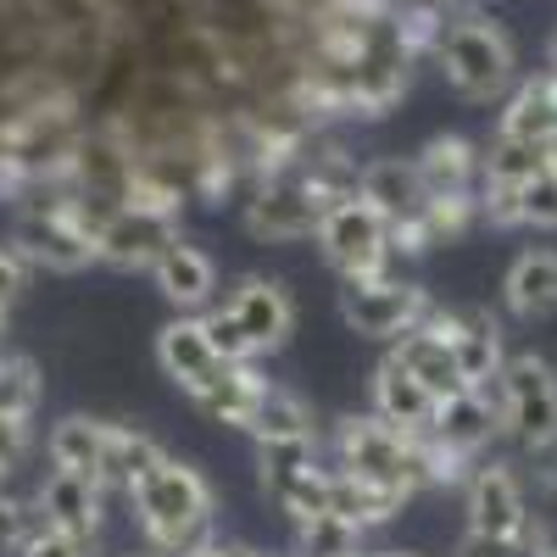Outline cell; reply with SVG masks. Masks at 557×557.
<instances>
[{
    "mask_svg": "<svg viewBox=\"0 0 557 557\" xmlns=\"http://www.w3.org/2000/svg\"><path fill=\"white\" fill-rule=\"evenodd\" d=\"M496 418L530 451H552L557 446V374H552V362H541L535 351L507 357L496 374Z\"/></svg>",
    "mask_w": 557,
    "mask_h": 557,
    "instance_id": "3957f363",
    "label": "cell"
},
{
    "mask_svg": "<svg viewBox=\"0 0 557 557\" xmlns=\"http://www.w3.org/2000/svg\"><path fill=\"white\" fill-rule=\"evenodd\" d=\"M0 330H7V307H0Z\"/></svg>",
    "mask_w": 557,
    "mask_h": 557,
    "instance_id": "f35d334b",
    "label": "cell"
},
{
    "mask_svg": "<svg viewBox=\"0 0 557 557\" xmlns=\"http://www.w3.org/2000/svg\"><path fill=\"white\" fill-rule=\"evenodd\" d=\"M28 273H34V262L17 246H0V307H12L28 290Z\"/></svg>",
    "mask_w": 557,
    "mask_h": 557,
    "instance_id": "1f68e13d",
    "label": "cell"
},
{
    "mask_svg": "<svg viewBox=\"0 0 557 557\" xmlns=\"http://www.w3.org/2000/svg\"><path fill=\"white\" fill-rule=\"evenodd\" d=\"M502 424L496 418V407H491V396L485 391H457V396H446V401H435V424H430V441H441L446 451H457V457H474L485 441H491V430Z\"/></svg>",
    "mask_w": 557,
    "mask_h": 557,
    "instance_id": "d6986e66",
    "label": "cell"
},
{
    "mask_svg": "<svg viewBox=\"0 0 557 557\" xmlns=\"http://www.w3.org/2000/svg\"><path fill=\"white\" fill-rule=\"evenodd\" d=\"M496 134H507V139H530V146H552V139H557V78L546 73V78L524 84L519 96L507 101Z\"/></svg>",
    "mask_w": 557,
    "mask_h": 557,
    "instance_id": "cb8c5ba5",
    "label": "cell"
},
{
    "mask_svg": "<svg viewBox=\"0 0 557 557\" xmlns=\"http://www.w3.org/2000/svg\"><path fill=\"white\" fill-rule=\"evenodd\" d=\"M357 546H362V530L335 513L296 519V557H362Z\"/></svg>",
    "mask_w": 557,
    "mask_h": 557,
    "instance_id": "4316f807",
    "label": "cell"
},
{
    "mask_svg": "<svg viewBox=\"0 0 557 557\" xmlns=\"http://www.w3.org/2000/svg\"><path fill=\"white\" fill-rule=\"evenodd\" d=\"M34 407H39V368L28 357H0V418L34 424Z\"/></svg>",
    "mask_w": 557,
    "mask_h": 557,
    "instance_id": "83f0119b",
    "label": "cell"
},
{
    "mask_svg": "<svg viewBox=\"0 0 557 557\" xmlns=\"http://www.w3.org/2000/svg\"><path fill=\"white\" fill-rule=\"evenodd\" d=\"M196 557H257V552H246V546H218V541H212V546L196 552Z\"/></svg>",
    "mask_w": 557,
    "mask_h": 557,
    "instance_id": "836d02e7",
    "label": "cell"
},
{
    "mask_svg": "<svg viewBox=\"0 0 557 557\" xmlns=\"http://www.w3.org/2000/svg\"><path fill=\"white\" fill-rule=\"evenodd\" d=\"M546 67H552V78H557V34H552V45H546Z\"/></svg>",
    "mask_w": 557,
    "mask_h": 557,
    "instance_id": "e575fe53",
    "label": "cell"
},
{
    "mask_svg": "<svg viewBox=\"0 0 557 557\" xmlns=\"http://www.w3.org/2000/svg\"><path fill=\"white\" fill-rule=\"evenodd\" d=\"M368 557H412V552H368Z\"/></svg>",
    "mask_w": 557,
    "mask_h": 557,
    "instance_id": "d590c367",
    "label": "cell"
},
{
    "mask_svg": "<svg viewBox=\"0 0 557 557\" xmlns=\"http://www.w3.org/2000/svg\"><path fill=\"white\" fill-rule=\"evenodd\" d=\"M45 446H51V469H73V474H89L96 485H107L112 424H101V418H62Z\"/></svg>",
    "mask_w": 557,
    "mask_h": 557,
    "instance_id": "44dd1931",
    "label": "cell"
},
{
    "mask_svg": "<svg viewBox=\"0 0 557 557\" xmlns=\"http://www.w3.org/2000/svg\"><path fill=\"white\" fill-rule=\"evenodd\" d=\"M435 57L446 84L462 101H496L513 84V45L485 17H457L435 34Z\"/></svg>",
    "mask_w": 557,
    "mask_h": 557,
    "instance_id": "7a4b0ae2",
    "label": "cell"
},
{
    "mask_svg": "<svg viewBox=\"0 0 557 557\" xmlns=\"http://www.w3.org/2000/svg\"><path fill=\"white\" fill-rule=\"evenodd\" d=\"M318 251L346 278H380L391 268L396 246H391V223L351 190V196L330 201V212L318 218Z\"/></svg>",
    "mask_w": 557,
    "mask_h": 557,
    "instance_id": "277c9868",
    "label": "cell"
},
{
    "mask_svg": "<svg viewBox=\"0 0 557 557\" xmlns=\"http://www.w3.org/2000/svg\"><path fill=\"white\" fill-rule=\"evenodd\" d=\"M407 374L424 385L435 401H446V396H457V391H469L462 385V374H457V357H451V346H446V335H435L430 323H412V330L396 341V351H391Z\"/></svg>",
    "mask_w": 557,
    "mask_h": 557,
    "instance_id": "ac0fdd59",
    "label": "cell"
},
{
    "mask_svg": "<svg viewBox=\"0 0 557 557\" xmlns=\"http://www.w3.org/2000/svg\"><path fill=\"white\" fill-rule=\"evenodd\" d=\"M228 312L240 318L251 351H278L290 341V330H296L290 290L278 285V278H240V290L228 296Z\"/></svg>",
    "mask_w": 557,
    "mask_h": 557,
    "instance_id": "4fadbf2b",
    "label": "cell"
},
{
    "mask_svg": "<svg viewBox=\"0 0 557 557\" xmlns=\"http://www.w3.org/2000/svg\"><path fill=\"white\" fill-rule=\"evenodd\" d=\"M7 480H12V469H0V496H7Z\"/></svg>",
    "mask_w": 557,
    "mask_h": 557,
    "instance_id": "8d00e7d4",
    "label": "cell"
},
{
    "mask_svg": "<svg viewBox=\"0 0 557 557\" xmlns=\"http://www.w3.org/2000/svg\"><path fill=\"white\" fill-rule=\"evenodd\" d=\"M34 507L45 519H51L57 530H67V535H78V541H89L101 530V507H107V485H96L89 474H73V469H51L39 480V496H34Z\"/></svg>",
    "mask_w": 557,
    "mask_h": 557,
    "instance_id": "5bb4252c",
    "label": "cell"
},
{
    "mask_svg": "<svg viewBox=\"0 0 557 557\" xmlns=\"http://www.w3.org/2000/svg\"><path fill=\"white\" fill-rule=\"evenodd\" d=\"M541 557H557V546H552V552H541Z\"/></svg>",
    "mask_w": 557,
    "mask_h": 557,
    "instance_id": "ab89813d",
    "label": "cell"
},
{
    "mask_svg": "<svg viewBox=\"0 0 557 557\" xmlns=\"http://www.w3.org/2000/svg\"><path fill=\"white\" fill-rule=\"evenodd\" d=\"M157 362H162V374L190 396L201 380H212V368H218V357H212V346H207V330H201V318H190V312H178L168 330L157 335Z\"/></svg>",
    "mask_w": 557,
    "mask_h": 557,
    "instance_id": "ffe728a7",
    "label": "cell"
},
{
    "mask_svg": "<svg viewBox=\"0 0 557 557\" xmlns=\"http://www.w3.org/2000/svg\"><path fill=\"white\" fill-rule=\"evenodd\" d=\"M117 557H157V552H117Z\"/></svg>",
    "mask_w": 557,
    "mask_h": 557,
    "instance_id": "74e56055",
    "label": "cell"
},
{
    "mask_svg": "<svg viewBox=\"0 0 557 557\" xmlns=\"http://www.w3.org/2000/svg\"><path fill=\"white\" fill-rule=\"evenodd\" d=\"M34 268H51V273H78L96 262V240L89 228L78 223L73 207H39L17 223V240H12Z\"/></svg>",
    "mask_w": 557,
    "mask_h": 557,
    "instance_id": "9c48e42d",
    "label": "cell"
},
{
    "mask_svg": "<svg viewBox=\"0 0 557 557\" xmlns=\"http://www.w3.org/2000/svg\"><path fill=\"white\" fill-rule=\"evenodd\" d=\"M251 435H257V446H290V441H312V412H307V401L301 396H290V391H262V401H257V418H251Z\"/></svg>",
    "mask_w": 557,
    "mask_h": 557,
    "instance_id": "484cf974",
    "label": "cell"
},
{
    "mask_svg": "<svg viewBox=\"0 0 557 557\" xmlns=\"http://www.w3.org/2000/svg\"><path fill=\"white\" fill-rule=\"evenodd\" d=\"M196 318H201L207 346H212L218 362H251V357H257L251 341H246V330H240V318L228 312V301H223V307H207V312H196Z\"/></svg>",
    "mask_w": 557,
    "mask_h": 557,
    "instance_id": "f546056e",
    "label": "cell"
},
{
    "mask_svg": "<svg viewBox=\"0 0 557 557\" xmlns=\"http://www.w3.org/2000/svg\"><path fill=\"white\" fill-rule=\"evenodd\" d=\"M12 552H17V557H84V552H89V541H78V535L57 530V524L45 519L34 502H28V519H23V535H17V546H12Z\"/></svg>",
    "mask_w": 557,
    "mask_h": 557,
    "instance_id": "f1b7e54d",
    "label": "cell"
},
{
    "mask_svg": "<svg viewBox=\"0 0 557 557\" xmlns=\"http://www.w3.org/2000/svg\"><path fill=\"white\" fill-rule=\"evenodd\" d=\"M357 196H362L368 207H374L391 228H412V223H424V207H430L424 178H418V168H412V162H401V157L368 162V168L357 173Z\"/></svg>",
    "mask_w": 557,
    "mask_h": 557,
    "instance_id": "7c38bea8",
    "label": "cell"
},
{
    "mask_svg": "<svg viewBox=\"0 0 557 557\" xmlns=\"http://www.w3.org/2000/svg\"><path fill=\"white\" fill-rule=\"evenodd\" d=\"M173 240H178L173 212L123 201V207H107L101 223H96V262H112V268H151Z\"/></svg>",
    "mask_w": 557,
    "mask_h": 557,
    "instance_id": "52a82bcc",
    "label": "cell"
},
{
    "mask_svg": "<svg viewBox=\"0 0 557 557\" xmlns=\"http://www.w3.org/2000/svg\"><path fill=\"white\" fill-rule=\"evenodd\" d=\"M262 491L285 507L290 519L330 513V469H318L312 441L262 446Z\"/></svg>",
    "mask_w": 557,
    "mask_h": 557,
    "instance_id": "ba28073f",
    "label": "cell"
},
{
    "mask_svg": "<svg viewBox=\"0 0 557 557\" xmlns=\"http://www.w3.org/2000/svg\"><path fill=\"white\" fill-rule=\"evenodd\" d=\"M262 380L251 374L246 362H218L212 368V380H201L196 391H190V401L207 412V418H218V424H235V430H251V418H257V401H262Z\"/></svg>",
    "mask_w": 557,
    "mask_h": 557,
    "instance_id": "e0dca14e",
    "label": "cell"
},
{
    "mask_svg": "<svg viewBox=\"0 0 557 557\" xmlns=\"http://www.w3.org/2000/svg\"><path fill=\"white\" fill-rule=\"evenodd\" d=\"M462 507H469V535H519L524 519H530V502H524V485L507 462H474L469 485H462Z\"/></svg>",
    "mask_w": 557,
    "mask_h": 557,
    "instance_id": "8fae6325",
    "label": "cell"
},
{
    "mask_svg": "<svg viewBox=\"0 0 557 557\" xmlns=\"http://www.w3.org/2000/svg\"><path fill=\"white\" fill-rule=\"evenodd\" d=\"M519 223L557 228V168H541L530 184H519Z\"/></svg>",
    "mask_w": 557,
    "mask_h": 557,
    "instance_id": "4dcf8cb0",
    "label": "cell"
},
{
    "mask_svg": "<svg viewBox=\"0 0 557 557\" xmlns=\"http://www.w3.org/2000/svg\"><path fill=\"white\" fill-rule=\"evenodd\" d=\"M430 296L418 285H401V278L380 273V278H346L341 290V318L368 341H401L418 318H424Z\"/></svg>",
    "mask_w": 557,
    "mask_h": 557,
    "instance_id": "5b68a950",
    "label": "cell"
},
{
    "mask_svg": "<svg viewBox=\"0 0 557 557\" xmlns=\"http://www.w3.org/2000/svg\"><path fill=\"white\" fill-rule=\"evenodd\" d=\"M502 296L513 307V318L535 323L557 312V251H524L502 278Z\"/></svg>",
    "mask_w": 557,
    "mask_h": 557,
    "instance_id": "603a6c76",
    "label": "cell"
},
{
    "mask_svg": "<svg viewBox=\"0 0 557 557\" xmlns=\"http://www.w3.org/2000/svg\"><path fill=\"white\" fill-rule=\"evenodd\" d=\"M418 323H430L435 335H446V346L457 357V374H462V385H469V391L496 385L507 357H502V330H496L491 312H435V307H424V318H418Z\"/></svg>",
    "mask_w": 557,
    "mask_h": 557,
    "instance_id": "30bf717a",
    "label": "cell"
},
{
    "mask_svg": "<svg viewBox=\"0 0 557 557\" xmlns=\"http://www.w3.org/2000/svg\"><path fill=\"white\" fill-rule=\"evenodd\" d=\"M374 418H380V424H391V430H401V435H430L435 396L418 385L396 357H385L380 374H374Z\"/></svg>",
    "mask_w": 557,
    "mask_h": 557,
    "instance_id": "2e32d148",
    "label": "cell"
},
{
    "mask_svg": "<svg viewBox=\"0 0 557 557\" xmlns=\"http://www.w3.org/2000/svg\"><path fill=\"white\" fill-rule=\"evenodd\" d=\"M151 278H157V290L178 307V312H207L212 307V296H218V268H212V257L201 251V246H184V240H173L157 262H151Z\"/></svg>",
    "mask_w": 557,
    "mask_h": 557,
    "instance_id": "9a60e30c",
    "label": "cell"
},
{
    "mask_svg": "<svg viewBox=\"0 0 557 557\" xmlns=\"http://www.w3.org/2000/svg\"><path fill=\"white\" fill-rule=\"evenodd\" d=\"M418 178H424V196H474L469 184L480 173V157L462 134H435L424 151L412 157Z\"/></svg>",
    "mask_w": 557,
    "mask_h": 557,
    "instance_id": "7402d4cb",
    "label": "cell"
},
{
    "mask_svg": "<svg viewBox=\"0 0 557 557\" xmlns=\"http://www.w3.org/2000/svg\"><path fill=\"white\" fill-rule=\"evenodd\" d=\"M28 451V424H17V418H0V469H17Z\"/></svg>",
    "mask_w": 557,
    "mask_h": 557,
    "instance_id": "d6a6232c",
    "label": "cell"
},
{
    "mask_svg": "<svg viewBox=\"0 0 557 557\" xmlns=\"http://www.w3.org/2000/svg\"><path fill=\"white\" fill-rule=\"evenodd\" d=\"M330 201H341V190H330L323 178H273L246 207V228L257 240H301L318 235V218L330 212Z\"/></svg>",
    "mask_w": 557,
    "mask_h": 557,
    "instance_id": "8992f818",
    "label": "cell"
},
{
    "mask_svg": "<svg viewBox=\"0 0 557 557\" xmlns=\"http://www.w3.org/2000/svg\"><path fill=\"white\" fill-rule=\"evenodd\" d=\"M134 519L146 530L157 557H196L218 541V519H212V491L207 480L178 457H157L146 474L128 485Z\"/></svg>",
    "mask_w": 557,
    "mask_h": 557,
    "instance_id": "6da1fadb",
    "label": "cell"
},
{
    "mask_svg": "<svg viewBox=\"0 0 557 557\" xmlns=\"http://www.w3.org/2000/svg\"><path fill=\"white\" fill-rule=\"evenodd\" d=\"M401 502H407V496H396V491H385V485H368V480H357V474L330 469V513L346 519V524H357V530H374V524L396 519Z\"/></svg>",
    "mask_w": 557,
    "mask_h": 557,
    "instance_id": "d4e9b609",
    "label": "cell"
}]
</instances>
